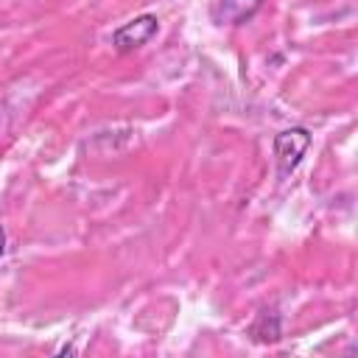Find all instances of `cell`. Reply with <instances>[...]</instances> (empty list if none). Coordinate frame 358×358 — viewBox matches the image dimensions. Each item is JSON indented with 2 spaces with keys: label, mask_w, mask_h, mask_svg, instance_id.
I'll list each match as a JSON object with an SVG mask.
<instances>
[{
  "label": "cell",
  "mask_w": 358,
  "mask_h": 358,
  "mask_svg": "<svg viewBox=\"0 0 358 358\" xmlns=\"http://www.w3.org/2000/svg\"><path fill=\"white\" fill-rule=\"evenodd\" d=\"M271 148H274L277 176H280V179H285V176H291V173L299 168L302 157L308 154V148H310V131H308L305 126L282 129L280 134H274Z\"/></svg>",
  "instance_id": "1"
},
{
  "label": "cell",
  "mask_w": 358,
  "mask_h": 358,
  "mask_svg": "<svg viewBox=\"0 0 358 358\" xmlns=\"http://www.w3.org/2000/svg\"><path fill=\"white\" fill-rule=\"evenodd\" d=\"M157 31H159V20L154 14H140V17L123 22L112 31V45H115V50L129 53V50L143 48L145 42H151L157 36Z\"/></svg>",
  "instance_id": "2"
},
{
  "label": "cell",
  "mask_w": 358,
  "mask_h": 358,
  "mask_svg": "<svg viewBox=\"0 0 358 358\" xmlns=\"http://www.w3.org/2000/svg\"><path fill=\"white\" fill-rule=\"evenodd\" d=\"M263 0H218L215 6V20L224 25H241L246 22L257 8H260Z\"/></svg>",
  "instance_id": "3"
},
{
  "label": "cell",
  "mask_w": 358,
  "mask_h": 358,
  "mask_svg": "<svg viewBox=\"0 0 358 358\" xmlns=\"http://www.w3.org/2000/svg\"><path fill=\"white\" fill-rule=\"evenodd\" d=\"M252 336L260 341H277L280 338V319L271 310H263L257 316V322L252 324Z\"/></svg>",
  "instance_id": "4"
},
{
  "label": "cell",
  "mask_w": 358,
  "mask_h": 358,
  "mask_svg": "<svg viewBox=\"0 0 358 358\" xmlns=\"http://www.w3.org/2000/svg\"><path fill=\"white\" fill-rule=\"evenodd\" d=\"M3 255H6V229L0 227V263H3Z\"/></svg>",
  "instance_id": "5"
}]
</instances>
